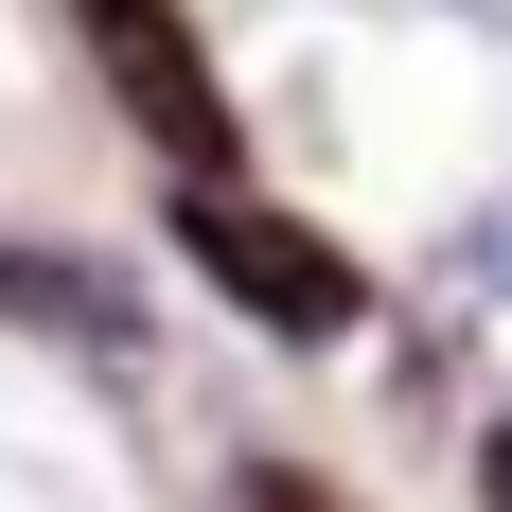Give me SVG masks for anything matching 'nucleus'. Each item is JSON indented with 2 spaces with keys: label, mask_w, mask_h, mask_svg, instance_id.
<instances>
[{
  "label": "nucleus",
  "mask_w": 512,
  "mask_h": 512,
  "mask_svg": "<svg viewBox=\"0 0 512 512\" xmlns=\"http://www.w3.org/2000/svg\"><path fill=\"white\" fill-rule=\"evenodd\" d=\"M424 283H442V318H512V177L442 230V265H424Z\"/></svg>",
  "instance_id": "4"
},
{
  "label": "nucleus",
  "mask_w": 512,
  "mask_h": 512,
  "mask_svg": "<svg viewBox=\"0 0 512 512\" xmlns=\"http://www.w3.org/2000/svg\"><path fill=\"white\" fill-rule=\"evenodd\" d=\"M442 18H460V36H512V0H442Z\"/></svg>",
  "instance_id": "6"
},
{
  "label": "nucleus",
  "mask_w": 512,
  "mask_h": 512,
  "mask_svg": "<svg viewBox=\"0 0 512 512\" xmlns=\"http://www.w3.org/2000/svg\"><path fill=\"white\" fill-rule=\"evenodd\" d=\"M230 512H354V495H336V477H301V460H248V477H230Z\"/></svg>",
  "instance_id": "5"
},
{
  "label": "nucleus",
  "mask_w": 512,
  "mask_h": 512,
  "mask_svg": "<svg viewBox=\"0 0 512 512\" xmlns=\"http://www.w3.org/2000/svg\"><path fill=\"white\" fill-rule=\"evenodd\" d=\"M71 36H89L106 106H124L177 177H230V89H212V53H195V18H177V0H71Z\"/></svg>",
  "instance_id": "2"
},
{
  "label": "nucleus",
  "mask_w": 512,
  "mask_h": 512,
  "mask_svg": "<svg viewBox=\"0 0 512 512\" xmlns=\"http://www.w3.org/2000/svg\"><path fill=\"white\" fill-rule=\"evenodd\" d=\"M0 336H71L89 371H142V283L106 248H53V230H0Z\"/></svg>",
  "instance_id": "3"
},
{
  "label": "nucleus",
  "mask_w": 512,
  "mask_h": 512,
  "mask_svg": "<svg viewBox=\"0 0 512 512\" xmlns=\"http://www.w3.org/2000/svg\"><path fill=\"white\" fill-rule=\"evenodd\" d=\"M177 248H195V283H212L230 318L301 336V354H318V336H354V265L318 248L301 212H265L248 177H177Z\"/></svg>",
  "instance_id": "1"
},
{
  "label": "nucleus",
  "mask_w": 512,
  "mask_h": 512,
  "mask_svg": "<svg viewBox=\"0 0 512 512\" xmlns=\"http://www.w3.org/2000/svg\"><path fill=\"white\" fill-rule=\"evenodd\" d=\"M477 477H495V512H512V424H495V460H477Z\"/></svg>",
  "instance_id": "7"
}]
</instances>
